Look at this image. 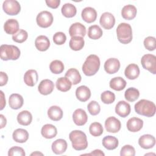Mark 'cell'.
Here are the masks:
<instances>
[{
    "label": "cell",
    "mask_w": 156,
    "mask_h": 156,
    "mask_svg": "<svg viewBox=\"0 0 156 156\" xmlns=\"http://www.w3.org/2000/svg\"><path fill=\"white\" fill-rule=\"evenodd\" d=\"M69 138L73 147L76 151H82L88 146L87 138L85 133L79 130H75L70 132Z\"/></svg>",
    "instance_id": "cell-1"
},
{
    "label": "cell",
    "mask_w": 156,
    "mask_h": 156,
    "mask_svg": "<svg viewBox=\"0 0 156 156\" xmlns=\"http://www.w3.org/2000/svg\"><path fill=\"white\" fill-rule=\"evenodd\" d=\"M100 59L95 54L88 55L82 65V71L85 75L91 76L94 75L99 69Z\"/></svg>",
    "instance_id": "cell-2"
},
{
    "label": "cell",
    "mask_w": 156,
    "mask_h": 156,
    "mask_svg": "<svg viewBox=\"0 0 156 156\" xmlns=\"http://www.w3.org/2000/svg\"><path fill=\"white\" fill-rule=\"evenodd\" d=\"M134 108L136 113L145 116L146 117H152L155 113V104L146 99H141L135 104Z\"/></svg>",
    "instance_id": "cell-3"
},
{
    "label": "cell",
    "mask_w": 156,
    "mask_h": 156,
    "mask_svg": "<svg viewBox=\"0 0 156 156\" xmlns=\"http://www.w3.org/2000/svg\"><path fill=\"white\" fill-rule=\"evenodd\" d=\"M116 35L119 41L122 44H128L132 40V29L128 23H120L116 28Z\"/></svg>",
    "instance_id": "cell-4"
},
{
    "label": "cell",
    "mask_w": 156,
    "mask_h": 156,
    "mask_svg": "<svg viewBox=\"0 0 156 156\" xmlns=\"http://www.w3.org/2000/svg\"><path fill=\"white\" fill-rule=\"evenodd\" d=\"M0 49L1 58L2 60H15L19 58L21 54L20 49L14 45L2 44Z\"/></svg>",
    "instance_id": "cell-5"
},
{
    "label": "cell",
    "mask_w": 156,
    "mask_h": 156,
    "mask_svg": "<svg viewBox=\"0 0 156 156\" xmlns=\"http://www.w3.org/2000/svg\"><path fill=\"white\" fill-rule=\"evenodd\" d=\"M141 63L144 69L153 74H156V57L151 54L144 55L141 59Z\"/></svg>",
    "instance_id": "cell-6"
},
{
    "label": "cell",
    "mask_w": 156,
    "mask_h": 156,
    "mask_svg": "<svg viewBox=\"0 0 156 156\" xmlns=\"http://www.w3.org/2000/svg\"><path fill=\"white\" fill-rule=\"evenodd\" d=\"M53 20L54 18L52 13L46 10L40 12L36 18L38 26L42 28H47L51 26L53 23Z\"/></svg>",
    "instance_id": "cell-7"
},
{
    "label": "cell",
    "mask_w": 156,
    "mask_h": 156,
    "mask_svg": "<svg viewBox=\"0 0 156 156\" xmlns=\"http://www.w3.org/2000/svg\"><path fill=\"white\" fill-rule=\"evenodd\" d=\"M2 9L9 15H16L21 10V5L16 0H6L3 2Z\"/></svg>",
    "instance_id": "cell-8"
},
{
    "label": "cell",
    "mask_w": 156,
    "mask_h": 156,
    "mask_svg": "<svg viewBox=\"0 0 156 156\" xmlns=\"http://www.w3.org/2000/svg\"><path fill=\"white\" fill-rule=\"evenodd\" d=\"M105 127L108 132L117 133L121 129V124L118 119L114 116H110L105 121Z\"/></svg>",
    "instance_id": "cell-9"
},
{
    "label": "cell",
    "mask_w": 156,
    "mask_h": 156,
    "mask_svg": "<svg viewBox=\"0 0 156 156\" xmlns=\"http://www.w3.org/2000/svg\"><path fill=\"white\" fill-rule=\"evenodd\" d=\"M99 23L105 29H111L113 27L115 24V16L110 12H104L101 16Z\"/></svg>",
    "instance_id": "cell-10"
},
{
    "label": "cell",
    "mask_w": 156,
    "mask_h": 156,
    "mask_svg": "<svg viewBox=\"0 0 156 156\" xmlns=\"http://www.w3.org/2000/svg\"><path fill=\"white\" fill-rule=\"evenodd\" d=\"M105 72L109 74L117 73L120 68V62L116 58H110L107 59L104 65Z\"/></svg>",
    "instance_id": "cell-11"
},
{
    "label": "cell",
    "mask_w": 156,
    "mask_h": 156,
    "mask_svg": "<svg viewBox=\"0 0 156 156\" xmlns=\"http://www.w3.org/2000/svg\"><path fill=\"white\" fill-rule=\"evenodd\" d=\"M73 119L75 124L79 126H82L87 123L88 121V116L84 110L77 108L73 114Z\"/></svg>",
    "instance_id": "cell-12"
},
{
    "label": "cell",
    "mask_w": 156,
    "mask_h": 156,
    "mask_svg": "<svg viewBox=\"0 0 156 156\" xmlns=\"http://www.w3.org/2000/svg\"><path fill=\"white\" fill-rule=\"evenodd\" d=\"M131 112L130 105L124 101H119L115 107L116 113L122 118L127 117Z\"/></svg>",
    "instance_id": "cell-13"
},
{
    "label": "cell",
    "mask_w": 156,
    "mask_h": 156,
    "mask_svg": "<svg viewBox=\"0 0 156 156\" xmlns=\"http://www.w3.org/2000/svg\"><path fill=\"white\" fill-rule=\"evenodd\" d=\"M69 35L73 37H85L86 34V28L80 23H75L71 25L69 29Z\"/></svg>",
    "instance_id": "cell-14"
},
{
    "label": "cell",
    "mask_w": 156,
    "mask_h": 156,
    "mask_svg": "<svg viewBox=\"0 0 156 156\" xmlns=\"http://www.w3.org/2000/svg\"><path fill=\"white\" fill-rule=\"evenodd\" d=\"M54 88L53 82L49 79L42 80L38 86L39 93L43 95H48L51 94Z\"/></svg>",
    "instance_id": "cell-15"
},
{
    "label": "cell",
    "mask_w": 156,
    "mask_h": 156,
    "mask_svg": "<svg viewBox=\"0 0 156 156\" xmlns=\"http://www.w3.org/2000/svg\"><path fill=\"white\" fill-rule=\"evenodd\" d=\"M138 144L144 149H151L155 144V138L150 134H145L139 138Z\"/></svg>",
    "instance_id": "cell-16"
},
{
    "label": "cell",
    "mask_w": 156,
    "mask_h": 156,
    "mask_svg": "<svg viewBox=\"0 0 156 156\" xmlns=\"http://www.w3.org/2000/svg\"><path fill=\"white\" fill-rule=\"evenodd\" d=\"M81 16L83 21L88 23H91L97 18V12L96 10L91 7L84 8L81 13Z\"/></svg>",
    "instance_id": "cell-17"
},
{
    "label": "cell",
    "mask_w": 156,
    "mask_h": 156,
    "mask_svg": "<svg viewBox=\"0 0 156 156\" xmlns=\"http://www.w3.org/2000/svg\"><path fill=\"white\" fill-rule=\"evenodd\" d=\"M126 126L129 131L137 132L142 129L143 126V121L140 118L133 117L127 121Z\"/></svg>",
    "instance_id": "cell-18"
},
{
    "label": "cell",
    "mask_w": 156,
    "mask_h": 156,
    "mask_svg": "<svg viewBox=\"0 0 156 156\" xmlns=\"http://www.w3.org/2000/svg\"><path fill=\"white\" fill-rule=\"evenodd\" d=\"M76 96L77 99L81 102H86L91 96V91L90 88L85 85H81L77 88L76 90Z\"/></svg>",
    "instance_id": "cell-19"
},
{
    "label": "cell",
    "mask_w": 156,
    "mask_h": 156,
    "mask_svg": "<svg viewBox=\"0 0 156 156\" xmlns=\"http://www.w3.org/2000/svg\"><path fill=\"white\" fill-rule=\"evenodd\" d=\"M4 29L7 34H15L20 30L18 21L15 19L7 20L4 24Z\"/></svg>",
    "instance_id": "cell-20"
},
{
    "label": "cell",
    "mask_w": 156,
    "mask_h": 156,
    "mask_svg": "<svg viewBox=\"0 0 156 156\" xmlns=\"http://www.w3.org/2000/svg\"><path fill=\"white\" fill-rule=\"evenodd\" d=\"M140 73V68L136 64L131 63L129 64L125 69L124 74L125 76L130 80H134L138 78Z\"/></svg>",
    "instance_id": "cell-21"
},
{
    "label": "cell",
    "mask_w": 156,
    "mask_h": 156,
    "mask_svg": "<svg viewBox=\"0 0 156 156\" xmlns=\"http://www.w3.org/2000/svg\"><path fill=\"white\" fill-rule=\"evenodd\" d=\"M38 79V73L35 69H29L24 75V83L29 87H34L37 83Z\"/></svg>",
    "instance_id": "cell-22"
},
{
    "label": "cell",
    "mask_w": 156,
    "mask_h": 156,
    "mask_svg": "<svg viewBox=\"0 0 156 156\" xmlns=\"http://www.w3.org/2000/svg\"><path fill=\"white\" fill-rule=\"evenodd\" d=\"M24 103V99L21 95L18 93L12 94L9 99V104L10 107L14 110L20 108Z\"/></svg>",
    "instance_id": "cell-23"
},
{
    "label": "cell",
    "mask_w": 156,
    "mask_h": 156,
    "mask_svg": "<svg viewBox=\"0 0 156 156\" xmlns=\"http://www.w3.org/2000/svg\"><path fill=\"white\" fill-rule=\"evenodd\" d=\"M35 46L40 51H46L50 46V41L45 35H39L35 40Z\"/></svg>",
    "instance_id": "cell-24"
},
{
    "label": "cell",
    "mask_w": 156,
    "mask_h": 156,
    "mask_svg": "<svg viewBox=\"0 0 156 156\" xmlns=\"http://www.w3.org/2000/svg\"><path fill=\"white\" fill-rule=\"evenodd\" d=\"M137 10L133 5H126L123 7L121 10V15L122 18L127 20H131L135 18Z\"/></svg>",
    "instance_id": "cell-25"
},
{
    "label": "cell",
    "mask_w": 156,
    "mask_h": 156,
    "mask_svg": "<svg viewBox=\"0 0 156 156\" xmlns=\"http://www.w3.org/2000/svg\"><path fill=\"white\" fill-rule=\"evenodd\" d=\"M67 146V143L65 140L57 139L52 143L51 148L54 153L59 155L64 153L66 151Z\"/></svg>",
    "instance_id": "cell-26"
},
{
    "label": "cell",
    "mask_w": 156,
    "mask_h": 156,
    "mask_svg": "<svg viewBox=\"0 0 156 156\" xmlns=\"http://www.w3.org/2000/svg\"><path fill=\"white\" fill-rule=\"evenodd\" d=\"M41 133L42 136L45 138L51 139L57 135V130L54 125L51 124H46L42 127Z\"/></svg>",
    "instance_id": "cell-27"
},
{
    "label": "cell",
    "mask_w": 156,
    "mask_h": 156,
    "mask_svg": "<svg viewBox=\"0 0 156 156\" xmlns=\"http://www.w3.org/2000/svg\"><path fill=\"white\" fill-rule=\"evenodd\" d=\"M63 112L62 108L57 105L50 107L48 110V116L52 121H58L63 117Z\"/></svg>",
    "instance_id": "cell-28"
},
{
    "label": "cell",
    "mask_w": 156,
    "mask_h": 156,
    "mask_svg": "<svg viewBox=\"0 0 156 156\" xmlns=\"http://www.w3.org/2000/svg\"><path fill=\"white\" fill-rule=\"evenodd\" d=\"M12 137L13 140L16 143H23L28 140L29 133L24 129H17L13 132Z\"/></svg>",
    "instance_id": "cell-29"
},
{
    "label": "cell",
    "mask_w": 156,
    "mask_h": 156,
    "mask_svg": "<svg viewBox=\"0 0 156 156\" xmlns=\"http://www.w3.org/2000/svg\"><path fill=\"white\" fill-rule=\"evenodd\" d=\"M126 81L121 77H115L112 78L109 83L110 87L115 91H121L126 86Z\"/></svg>",
    "instance_id": "cell-30"
},
{
    "label": "cell",
    "mask_w": 156,
    "mask_h": 156,
    "mask_svg": "<svg viewBox=\"0 0 156 156\" xmlns=\"http://www.w3.org/2000/svg\"><path fill=\"white\" fill-rule=\"evenodd\" d=\"M65 77L70 80L73 85L78 84L82 79L80 73L76 68L69 69L65 73Z\"/></svg>",
    "instance_id": "cell-31"
},
{
    "label": "cell",
    "mask_w": 156,
    "mask_h": 156,
    "mask_svg": "<svg viewBox=\"0 0 156 156\" xmlns=\"http://www.w3.org/2000/svg\"><path fill=\"white\" fill-rule=\"evenodd\" d=\"M102 145L107 150H113L115 149L119 144L118 140L111 135H108L105 136L102 140Z\"/></svg>",
    "instance_id": "cell-32"
},
{
    "label": "cell",
    "mask_w": 156,
    "mask_h": 156,
    "mask_svg": "<svg viewBox=\"0 0 156 156\" xmlns=\"http://www.w3.org/2000/svg\"><path fill=\"white\" fill-rule=\"evenodd\" d=\"M17 121L22 126H28L32 121V115L27 110L21 111L17 116Z\"/></svg>",
    "instance_id": "cell-33"
},
{
    "label": "cell",
    "mask_w": 156,
    "mask_h": 156,
    "mask_svg": "<svg viewBox=\"0 0 156 156\" xmlns=\"http://www.w3.org/2000/svg\"><path fill=\"white\" fill-rule=\"evenodd\" d=\"M72 86L70 80L66 77H61L56 81V87L58 90L62 92L69 91Z\"/></svg>",
    "instance_id": "cell-34"
},
{
    "label": "cell",
    "mask_w": 156,
    "mask_h": 156,
    "mask_svg": "<svg viewBox=\"0 0 156 156\" xmlns=\"http://www.w3.org/2000/svg\"><path fill=\"white\" fill-rule=\"evenodd\" d=\"M84 44L85 41L83 37H73L69 43V48L76 51L81 50L83 48Z\"/></svg>",
    "instance_id": "cell-35"
},
{
    "label": "cell",
    "mask_w": 156,
    "mask_h": 156,
    "mask_svg": "<svg viewBox=\"0 0 156 156\" xmlns=\"http://www.w3.org/2000/svg\"><path fill=\"white\" fill-rule=\"evenodd\" d=\"M62 15L66 18H72L76 15V7L71 3L65 4L61 9Z\"/></svg>",
    "instance_id": "cell-36"
},
{
    "label": "cell",
    "mask_w": 156,
    "mask_h": 156,
    "mask_svg": "<svg viewBox=\"0 0 156 156\" xmlns=\"http://www.w3.org/2000/svg\"><path fill=\"white\" fill-rule=\"evenodd\" d=\"M102 30L98 25H92L88 28V36L91 39L98 40L102 36Z\"/></svg>",
    "instance_id": "cell-37"
},
{
    "label": "cell",
    "mask_w": 156,
    "mask_h": 156,
    "mask_svg": "<svg viewBox=\"0 0 156 156\" xmlns=\"http://www.w3.org/2000/svg\"><path fill=\"white\" fill-rule=\"evenodd\" d=\"M140 96V92L138 89L130 87L127 89L124 93L125 99L129 102H133L136 101Z\"/></svg>",
    "instance_id": "cell-38"
},
{
    "label": "cell",
    "mask_w": 156,
    "mask_h": 156,
    "mask_svg": "<svg viewBox=\"0 0 156 156\" xmlns=\"http://www.w3.org/2000/svg\"><path fill=\"white\" fill-rule=\"evenodd\" d=\"M49 69L52 73L55 74H58L63 71L65 66L63 63L62 61L55 60L51 62L49 65Z\"/></svg>",
    "instance_id": "cell-39"
},
{
    "label": "cell",
    "mask_w": 156,
    "mask_h": 156,
    "mask_svg": "<svg viewBox=\"0 0 156 156\" xmlns=\"http://www.w3.org/2000/svg\"><path fill=\"white\" fill-rule=\"evenodd\" d=\"M89 132L93 136H99L103 133L104 129L101 123L94 122L90 124L89 127Z\"/></svg>",
    "instance_id": "cell-40"
},
{
    "label": "cell",
    "mask_w": 156,
    "mask_h": 156,
    "mask_svg": "<svg viewBox=\"0 0 156 156\" xmlns=\"http://www.w3.org/2000/svg\"><path fill=\"white\" fill-rule=\"evenodd\" d=\"M27 32L23 29H20L15 34L13 35L12 40L16 43H22L27 39Z\"/></svg>",
    "instance_id": "cell-41"
},
{
    "label": "cell",
    "mask_w": 156,
    "mask_h": 156,
    "mask_svg": "<svg viewBox=\"0 0 156 156\" xmlns=\"http://www.w3.org/2000/svg\"><path fill=\"white\" fill-rule=\"evenodd\" d=\"M101 99L103 103L105 104H110L115 101V95L113 92L107 90L102 93Z\"/></svg>",
    "instance_id": "cell-42"
},
{
    "label": "cell",
    "mask_w": 156,
    "mask_h": 156,
    "mask_svg": "<svg viewBox=\"0 0 156 156\" xmlns=\"http://www.w3.org/2000/svg\"><path fill=\"white\" fill-rule=\"evenodd\" d=\"M87 109L88 112L93 116L97 115L101 111V107L98 102L95 101H91L87 105Z\"/></svg>",
    "instance_id": "cell-43"
},
{
    "label": "cell",
    "mask_w": 156,
    "mask_h": 156,
    "mask_svg": "<svg viewBox=\"0 0 156 156\" xmlns=\"http://www.w3.org/2000/svg\"><path fill=\"white\" fill-rule=\"evenodd\" d=\"M144 46L146 49L150 51H154L156 48L155 38L154 37H147L144 40Z\"/></svg>",
    "instance_id": "cell-44"
},
{
    "label": "cell",
    "mask_w": 156,
    "mask_h": 156,
    "mask_svg": "<svg viewBox=\"0 0 156 156\" xmlns=\"http://www.w3.org/2000/svg\"><path fill=\"white\" fill-rule=\"evenodd\" d=\"M66 40V35L62 32H57L53 36V41L57 45L63 44Z\"/></svg>",
    "instance_id": "cell-45"
},
{
    "label": "cell",
    "mask_w": 156,
    "mask_h": 156,
    "mask_svg": "<svg viewBox=\"0 0 156 156\" xmlns=\"http://www.w3.org/2000/svg\"><path fill=\"white\" fill-rule=\"evenodd\" d=\"M135 155V148L131 145H124L121 149L120 155L121 156H134Z\"/></svg>",
    "instance_id": "cell-46"
},
{
    "label": "cell",
    "mask_w": 156,
    "mask_h": 156,
    "mask_svg": "<svg viewBox=\"0 0 156 156\" xmlns=\"http://www.w3.org/2000/svg\"><path fill=\"white\" fill-rule=\"evenodd\" d=\"M26 155L24 150L19 146H13L11 147L8 151L9 156H24Z\"/></svg>",
    "instance_id": "cell-47"
},
{
    "label": "cell",
    "mask_w": 156,
    "mask_h": 156,
    "mask_svg": "<svg viewBox=\"0 0 156 156\" xmlns=\"http://www.w3.org/2000/svg\"><path fill=\"white\" fill-rule=\"evenodd\" d=\"M45 2L46 5L52 9H57L60 4V0H46Z\"/></svg>",
    "instance_id": "cell-48"
},
{
    "label": "cell",
    "mask_w": 156,
    "mask_h": 156,
    "mask_svg": "<svg viewBox=\"0 0 156 156\" xmlns=\"http://www.w3.org/2000/svg\"><path fill=\"white\" fill-rule=\"evenodd\" d=\"M8 81V76L7 74L3 71L0 72V86H4L7 84Z\"/></svg>",
    "instance_id": "cell-49"
},
{
    "label": "cell",
    "mask_w": 156,
    "mask_h": 156,
    "mask_svg": "<svg viewBox=\"0 0 156 156\" xmlns=\"http://www.w3.org/2000/svg\"><path fill=\"white\" fill-rule=\"evenodd\" d=\"M0 92H1V108L0 109H1V110H2L5 107L6 102H5V96H4V94L3 91H1Z\"/></svg>",
    "instance_id": "cell-50"
},
{
    "label": "cell",
    "mask_w": 156,
    "mask_h": 156,
    "mask_svg": "<svg viewBox=\"0 0 156 156\" xmlns=\"http://www.w3.org/2000/svg\"><path fill=\"white\" fill-rule=\"evenodd\" d=\"M84 155H104V153L101 151V150H99V149H96L94 151H93V152H91V153L90 154H84Z\"/></svg>",
    "instance_id": "cell-51"
},
{
    "label": "cell",
    "mask_w": 156,
    "mask_h": 156,
    "mask_svg": "<svg viewBox=\"0 0 156 156\" xmlns=\"http://www.w3.org/2000/svg\"><path fill=\"white\" fill-rule=\"evenodd\" d=\"M0 118H1V129H2L3 127H4L7 124V119L6 118L4 117V116L3 115H0Z\"/></svg>",
    "instance_id": "cell-52"
},
{
    "label": "cell",
    "mask_w": 156,
    "mask_h": 156,
    "mask_svg": "<svg viewBox=\"0 0 156 156\" xmlns=\"http://www.w3.org/2000/svg\"><path fill=\"white\" fill-rule=\"evenodd\" d=\"M43 155V154L41 153V152H39L38 151H36L35 152H33L30 154V155Z\"/></svg>",
    "instance_id": "cell-53"
}]
</instances>
